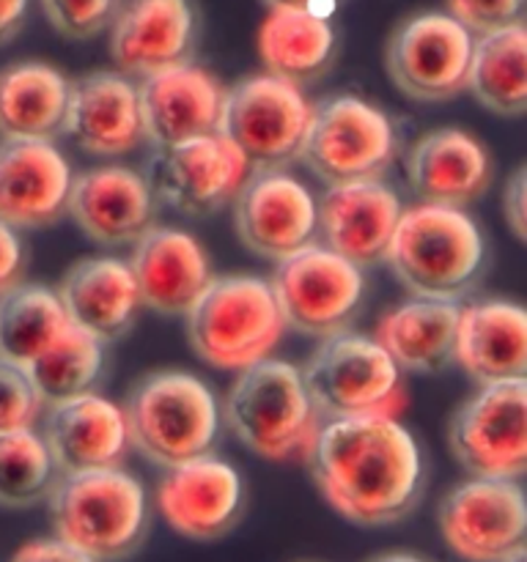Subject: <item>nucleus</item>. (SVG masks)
Segmentation results:
<instances>
[{"mask_svg":"<svg viewBox=\"0 0 527 562\" xmlns=\"http://www.w3.org/2000/svg\"><path fill=\"white\" fill-rule=\"evenodd\" d=\"M305 459L324 499L355 525H393L421 499V448L395 417L322 423Z\"/></svg>","mask_w":527,"mask_h":562,"instance_id":"obj_1","label":"nucleus"},{"mask_svg":"<svg viewBox=\"0 0 527 562\" xmlns=\"http://www.w3.org/2000/svg\"><path fill=\"white\" fill-rule=\"evenodd\" d=\"M384 261L421 300L456 302L483 269V236L461 209H404Z\"/></svg>","mask_w":527,"mask_h":562,"instance_id":"obj_2","label":"nucleus"},{"mask_svg":"<svg viewBox=\"0 0 527 562\" xmlns=\"http://www.w3.org/2000/svg\"><path fill=\"white\" fill-rule=\"evenodd\" d=\"M55 538L97 562L126 558L148 525L146 492L121 470L60 475L49 494Z\"/></svg>","mask_w":527,"mask_h":562,"instance_id":"obj_3","label":"nucleus"},{"mask_svg":"<svg viewBox=\"0 0 527 562\" xmlns=\"http://www.w3.org/2000/svg\"><path fill=\"white\" fill-rule=\"evenodd\" d=\"M283 316L267 280L253 274L212 278L195 305L187 311L190 344L209 366L245 371L269 360L283 338Z\"/></svg>","mask_w":527,"mask_h":562,"instance_id":"obj_4","label":"nucleus"},{"mask_svg":"<svg viewBox=\"0 0 527 562\" xmlns=\"http://www.w3.org/2000/svg\"><path fill=\"white\" fill-rule=\"evenodd\" d=\"M130 442L165 467L209 453L217 437L220 406L212 390L187 371H154L132 387L124 406Z\"/></svg>","mask_w":527,"mask_h":562,"instance_id":"obj_5","label":"nucleus"},{"mask_svg":"<svg viewBox=\"0 0 527 562\" xmlns=\"http://www.w3.org/2000/svg\"><path fill=\"white\" fill-rule=\"evenodd\" d=\"M225 420L253 453L269 461L305 456L322 426L300 368L283 360L239 371L225 398Z\"/></svg>","mask_w":527,"mask_h":562,"instance_id":"obj_6","label":"nucleus"},{"mask_svg":"<svg viewBox=\"0 0 527 562\" xmlns=\"http://www.w3.org/2000/svg\"><path fill=\"white\" fill-rule=\"evenodd\" d=\"M300 373L324 420L395 417L404 409L399 366L373 338L329 335Z\"/></svg>","mask_w":527,"mask_h":562,"instance_id":"obj_7","label":"nucleus"},{"mask_svg":"<svg viewBox=\"0 0 527 562\" xmlns=\"http://www.w3.org/2000/svg\"><path fill=\"white\" fill-rule=\"evenodd\" d=\"M313 104L291 82L256 75L225 91L220 130L250 170H283L300 159Z\"/></svg>","mask_w":527,"mask_h":562,"instance_id":"obj_8","label":"nucleus"},{"mask_svg":"<svg viewBox=\"0 0 527 562\" xmlns=\"http://www.w3.org/2000/svg\"><path fill=\"white\" fill-rule=\"evenodd\" d=\"M399 151L388 115L360 97H338L313 110L300 159L329 187L379 181Z\"/></svg>","mask_w":527,"mask_h":562,"instance_id":"obj_9","label":"nucleus"},{"mask_svg":"<svg viewBox=\"0 0 527 562\" xmlns=\"http://www.w3.org/2000/svg\"><path fill=\"white\" fill-rule=\"evenodd\" d=\"M448 445L475 477L516 481L527 470V379L483 384L450 417Z\"/></svg>","mask_w":527,"mask_h":562,"instance_id":"obj_10","label":"nucleus"},{"mask_svg":"<svg viewBox=\"0 0 527 562\" xmlns=\"http://www.w3.org/2000/svg\"><path fill=\"white\" fill-rule=\"evenodd\" d=\"M285 327L305 335L346 333L362 302V274L327 247H305L283 258L269 280Z\"/></svg>","mask_w":527,"mask_h":562,"instance_id":"obj_11","label":"nucleus"},{"mask_svg":"<svg viewBox=\"0 0 527 562\" xmlns=\"http://www.w3.org/2000/svg\"><path fill=\"white\" fill-rule=\"evenodd\" d=\"M472 33L442 11L406 16L390 33L384 66L401 93L442 102L467 88Z\"/></svg>","mask_w":527,"mask_h":562,"instance_id":"obj_12","label":"nucleus"},{"mask_svg":"<svg viewBox=\"0 0 527 562\" xmlns=\"http://www.w3.org/2000/svg\"><path fill=\"white\" fill-rule=\"evenodd\" d=\"M445 541L472 562H503L525 549L527 503L516 481L475 477L456 486L439 503Z\"/></svg>","mask_w":527,"mask_h":562,"instance_id":"obj_13","label":"nucleus"},{"mask_svg":"<svg viewBox=\"0 0 527 562\" xmlns=\"http://www.w3.org/2000/svg\"><path fill=\"white\" fill-rule=\"evenodd\" d=\"M236 234L253 252L272 261L313 245L316 201L285 170H256L234 198Z\"/></svg>","mask_w":527,"mask_h":562,"instance_id":"obj_14","label":"nucleus"},{"mask_svg":"<svg viewBox=\"0 0 527 562\" xmlns=\"http://www.w3.org/2000/svg\"><path fill=\"white\" fill-rule=\"evenodd\" d=\"M247 176L250 165L245 157L223 135H209L162 148L148 187L179 212L203 217L234 201Z\"/></svg>","mask_w":527,"mask_h":562,"instance_id":"obj_15","label":"nucleus"},{"mask_svg":"<svg viewBox=\"0 0 527 562\" xmlns=\"http://www.w3.org/2000/svg\"><path fill=\"white\" fill-rule=\"evenodd\" d=\"M223 102L225 88L195 64L157 71L137 86L143 135L159 148L217 135Z\"/></svg>","mask_w":527,"mask_h":562,"instance_id":"obj_16","label":"nucleus"},{"mask_svg":"<svg viewBox=\"0 0 527 562\" xmlns=\"http://www.w3.org/2000/svg\"><path fill=\"white\" fill-rule=\"evenodd\" d=\"M195 49L192 0H126L110 25V55L132 77L190 64Z\"/></svg>","mask_w":527,"mask_h":562,"instance_id":"obj_17","label":"nucleus"},{"mask_svg":"<svg viewBox=\"0 0 527 562\" xmlns=\"http://www.w3.org/2000/svg\"><path fill=\"white\" fill-rule=\"evenodd\" d=\"M157 503L176 532L195 541H214L239 521L245 486L234 467L206 453L173 467L159 486Z\"/></svg>","mask_w":527,"mask_h":562,"instance_id":"obj_18","label":"nucleus"},{"mask_svg":"<svg viewBox=\"0 0 527 562\" xmlns=\"http://www.w3.org/2000/svg\"><path fill=\"white\" fill-rule=\"evenodd\" d=\"M42 439L60 475L119 470L132 445L124 409L97 393L49 406Z\"/></svg>","mask_w":527,"mask_h":562,"instance_id":"obj_19","label":"nucleus"},{"mask_svg":"<svg viewBox=\"0 0 527 562\" xmlns=\"http://www.w3.org/2000/svg\"><path fill=\"white\" fill-rule=\"evenodd\" d=\"M71 168L64 154L44 140L0 143V223L9 228H42L66 214Z\"/></svg>","mask_w":527,"mask_h":562,"instance_id":"obj_20","label":"nucleus"},{"mask_svg":"<svg viewBox=\"0 0 527 562\" xmlns=\"http://www.w3.org/2000/svg\"><path fill=\"white\" fill-rule=\"evenodd\" d=\"M401 212V201L382 181L338 184L316 206V228L327 250L360 269L384 261Z\"/></svg>","mask_w":527,"mask_h":562,"instance_id":"obj_21","label":"nucleus"},{"mask_svg":"<svg viewBox=\"0 0 527 562\" xmlns=\"http://www.w3.org/2000/svg\"><path fill=\"white\" fill-rule=\"evenodd\" d=\"M66 212L88 239L126 245L154 228V192L132 168L104 165L71 179Z\"/></svg>","mask_w":527,"mask_h":562,"instance_id":"obj_22","label":"nucleus"},{"mask_svg":"<svg viewBox=\"0 0 527 562\" xmlns=\"http://www.w3.org/2000/svg\"><path fill=\"white\" fill-rule=\"evenodd\" d=\"M141 305L159 313H187L212 283V267L201 241L176 228H152L135 241L132 252Z\"/></svg>","mask_w":527,"mask_h":562,"instance_id":"obj_23","label":"nucleus"},{"mask_svg":"<svg viewBox=\"0 0 527 562\" xmlns=\"http://www.w3.org/2000/svg\"><path fill=\"white\" fill-rule=\"evenodd\" d=\"M55 294L69 322L99 344L130 333L141 307L130 263L110 256L71 263Z\"/></svg>","mask_w":527,"mask_h":562,"instance_id":"obj_24","label":"nucleus"},{"mask_svg":"<svg viewBox=\"0 0 527 562\" xmlns=\"http://www.w3.org/2000/svg\"><path fill=\"white\" fill-rule=\"evenodd\" d=\"M91 154H124L143 140L137 88L119 71H91L69 86L66 130Z\"/></svg>","mask_w":527,"mask_h":562,"instance_id":"obj_25","label":"nucleus"},{"mask_svg":"<svg viewBox=\"0 0 527 562\" xmlns=\"http://www.w3.org/2000/svg\"><path fill=\"white\" fill-rule=\"evenodd\" d=\"M453 360L483 384L527 376V313L508 300L464 307L456 329Z\"/></svg>","mask_w":527,"mask_h":562,"instance_id":"obj_26","label":"nucleus"},{"mask_svg":"<svg viewBox=\"0 0 527 562\" xmlns=\"http://www.w3.org/2000/svg\"><path fill=\"white\" fill-rule=\"evenodd\" d=\"M406 176L423 203L459 209L486 190L492 162L475 137L448 126L428 132L412 146L406 157Z\"/></svg>","mask_w":527,"mask_h":562,"instance_id":"obj_27","label":"nucleus"},{"mask_svg":"<svg viewBox=\"0 0 527 562\" xmlns=\"http://www.w3.org/2000/svg\"><path fill=\"white\" fill-rule=\"evenodd\" d=\"M71 82L55 66L22 60L0 71V135L53 143L66 130Z\"/></svg>","mask_w":527,"mask_h":562,"instance_id":"obj_28","label":"nucleus"},{"mask_svg":"<svg viewBox=\"0 0 527 562\" xmlns=\"http://www.w3.org/2000/svg\"><path fill=\"white\" fill-rule=\"evenodd\" d=\"M461 307L456 302L415 300L393 307L377 327V344L399 371L437 373L450 366L456 351Z\"/></svg>","mask_w":527,"mask_h":562,"instance_id":"obj_29","label":"nucleus"},{"mask_svg":"<svg viewBox=\"0 0 527 562\" xmlns=\"http://www.w3.org/2000/svg\"><path fill=\"white\" fill-rule=\"evenodd\" d=\"M258 55L267 75L300 88L329 69L335 31L327 16L316 11L269 9L258 27Z\"/></svg>","mask_w":527,"mask_h":562,"instance_id":"obj_30","label":"nucleus"},{"mask_svg":"<svg viewBox=\"0 0 527 562\" xmlns=\"http://www.w3.org/2000/svg\"><path fill=\"white\" fill-rule=\"evenodd\" d=\"M71 329L58 294L44 285L20 283L0 296V360L22 371L64 344Z\"/></svg>","mask_w":527,"mask_h":562,"instance_id":"obj_31","label":"nucleus"},{"mask_svg":"<svg viewBox=\"0 0 527 562\" xmlns=\"http://www.w3.org/2000/svg\"><path fill=\"white\" fill-rule=\"evenodd\" d=\"M467 88L486 110L497 115H522L527 110V31L514 22L500 31L472 38Z\"/></svg>","mask_w":527,"mask_h":562,"instance_id":"obj_32","label":"nucleus"},{"mask_svg":"<svg viewBox=\"0 0 527 562\" xmlns=\"http://www.w3.org/2000/svg\"><path fill=\"white\" fill-rule=\"evenodd\" d=\"M60 472L33 428L0 434V508H31L49 499Z\"/></svg>","mask_w":527,"mask_h":562,"instance_id":"obj_33","label":"nucleus"},{"mask_svg":"<svg viewBox=\"0 0 527 562\" xmlns=\"http://www.w3.org/2000/svg\"><path fill=\"white\" fill-rule=\"evenodd\" d=\"M102 344L75 327L64 344H58L49 355L25 368V373L36 387L42 404L55 406L82 393H91L102 373Z\"/></svg>","mask_w":527,"mask_h":562,"instance_id":"obj_34","label":"nucleus"},{"mask_svg":"<svg viewBox=\"0 0 527 562\" xmlns=\"http://www.w3.org/2000/svg\"><path fill=\"white\" fill-rule=\"evenodd\" d=\"M42 406L27 373L14 362L0 360V434L33 428Z\"/></svg>","mask_w":527,"mask_h":562,"instance_id":"obj_35","label":"nucleus"},{"mask_svg":"<svg viewBox=\"0 0 527 562\" xmlns=\"http://www.w3.org/2000/svg\"><path fill=\"white\" fill-rule=\"evenodd\" d=\"M58 33L69 38L97 36L110 25L121 0H38Z\"/></svg>","mask_w":527,"mask_h":562,"instance_id":"obj_36","label":"nucleus"},{"mask_svg":"<svg viewBox=\"0 0 527 562\" xmlns=\"http://www.w3.org/2000/svg\"><path fill=\"white\" fill-rule=\"evenodd\" d=\"M445 3L450 16L478 36L514 25L522 14V0H445Z\"/></svg>","mask_w":527,"mask_h":562,"instance_id":"obj_37","label":"nucleus"},{"mask_svg":"<svg viewBox=\"0 0 527 562\" xmlns=\"http://www.w3.org/2000/svg\"><path fill=\"white\" fill-rule=\"evenodd\" d=\"M503 217L508 231L514 234L516 241L527 239V168H519L511 173V179L505 181L503 192Z\"/></svg>","mask_w":527,"mask_h":562,"instance_id":"obj_38","label":"nucleus"},{"mask_svg":"<svg viewBox=\"0 0 527 562\" xmlns=\"http://www.w3.org/2000/svg\"><path fill=\"white\" fill-rule=\"evenodd\" d=\"M25 272V247L14 228L0 223V296L22 283Z\"/></svg>","mask_w":527,"mask_h":562,"instance_id":"obj_39","label":"nucleus"},{"mask_svg":"<svg viewBox=\"0 0 527 562\" xmlns=\"http://www.w3.org/2000/svg\"><path fill=\"white\" fill-rule=\"evenodd\" d=\"M11 562H97L58 538H36L16 549Z\"/></svg>","mask_w":527,"mask_h":562,"instance_id":"obj_40","label":"nucleus"},{"mask_svg":"<svg viewBox=\"0 0 527 562\" xmlns=\"http://www.w3.org/2000/svg\"><path fill=\"white\" fill-rule=\"evenodd\" d=\"M27 0H0V44L14 38L25 22Z\"/></svg>","mask_w":527,"mask_h":562,"instance_id":"obj_41","label":"nucleus"},{"mask_svg":"<svg viewBox=\"0 0 527 562\" xmlns=\"http://www.w3.org/2000/svg\"><path fill=\"white\" fill-rule=\"evenodd\" d=\"M264 3H267L269 9H302L327 16V11H333L335 0H264Z\"/></svg>","mask_w":527,"mask_h":562,"instance_id":"obj_42","label":"nucleus"},{"mask_svg":"<svg viewBox=\"0 0 527 562\" xmlns=\"http://www.w3.org/2000/svg\"><path fill=\"white\" fill-rule=\"evenodd\" d=\"M368 562H423L415 554H404V552H390V554H379V558L368 560Z\"/></svg>","mask_w":527,"mask_h":562,"instance_id":"obj_43","label":"nucleus"},{"mask_svg":"<svg viewBox=\"0 0 527 562\" xmlns=\"http://www.w3.org/2000/svg\"><path fill=\"white\" fill-rule=\"evenodd\" d=\"M503 562H527V552H525V549H519V552H514L511 558H505Z\"/></svg>","mask_w":527,"mask_h":562,"instance_id":"obj_44","label":"nucleus"}]
</instances>
